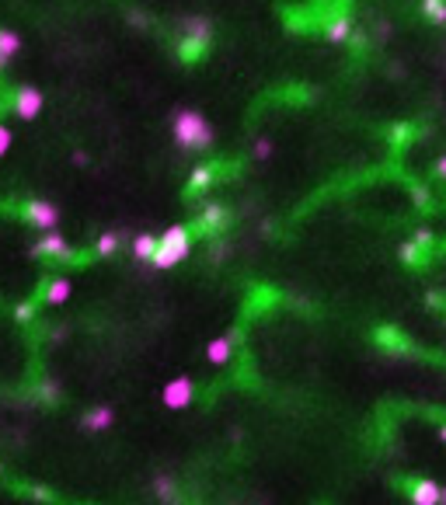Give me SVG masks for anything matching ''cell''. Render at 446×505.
Wrapping results in <instances>:
<instances>
[{
	"label": "cell",
	"mask_w": 446,
	"mask_h": 505,
	"mask_svg": "<svg viewBox=\"0 0 446 505\" xmlns=\"http://www.w3.org/2000/svg\"><path fill=\"white\" fill-rule=\"evenodd\" d=\"M175 143L182 150H206V147H213V126L206 122L202 111H195V108L175 111Z\"/></svg>",
	"instance_id": "cell-1"
},
{
	"label": "cell",
	"mask_w": 446,
	"mask_h": 505,
	"mask_svg": "<svg viewBox=\"0 0 446 505\" xmlns=\"http://www.w3.org/2000/svg\"><path fill=\"white\" fill-rule=\"evenodd\" d=\"M182 32H185L182 49H185L189 60H195V56H199V52L213 42V21H206V18H185Z\"/></svg>",
	"instance_id": "cell-2"
},
{
	"label": "cell",
	"mask_w": 446,
	"mask_h": 505,
	"mask_svg": "<svg viewBox=\"0 0 446 505\" xmlns=\"http://www.w3.org/2000/svg\"><path fill=\"white\" fill-rule=\"evenodd\" d=\"M192 394H195V387H192V380H189V376H175V380H167V383H164V390H160L164 405L171 408V411L189 408V405H192Z\"/></svg>",
	"instance_id": "cell-3"
},
{
	"label": "cell",
	"mask_w": 446,
	"mask_h": 505,
	"mask_svg": "<svg viewBox=\"0 0 446 505\" xmlns=\"http://www.w3.org/2000/svg\"><path fill=\"white\" fill-rule=\"evenodd\" d=\"M25 216H28L32 227H39V230H52L56 223H60V209H56L52 202H45V199H32L25 206Z\"/></svg>",
	"instance_id": "cell-4"
},
{
	"label": "cell",
	"mask_w": 446,
	"mask_h": 505,
	"mask_svg": "<svg viewBox=\"0 0 446 505\" xmlns=\"http://www.w3.org/2000/svg\"><path fill=\"white\" fill-rule=\"evenodd\" d=\"M42 105H45V94H42L39 87H32V84L18 87V94H14V111H18V119H35L39 111H42Z\"/></svg>",
	"instance_id": "cell-5"
},
{
	"label": "cell",
	"mask_w": 446,
	"mask_h": 505,
	"mask_svg": "<svg viewBox=\"0 0 446 505\" xmlns=\"http://www.w3.org/2000/svg\"><path fill=\"white\" fill-rule=\"evenodd\" d=\"M206 359L213 366H227L234 359V339L231 334H216V339H209L206 342Z\"/></svg>",
	"instance_id": "cell-6"
},
{
	"label": "cell",
	"mask_w": 446,
	"mask_h": 505,
	"mask_svg": "<svg viewBox=\"0 0 446 505\" xmlns=\"http://www.w3.org/2000/svg\"><path fill=\"white\" fill-rule=\"evenodd\" d=\"M35 255H42V258H70V248H67L63 234H56V227H52V230H45V234L39 237Z\"/></svg>",
	"instance_id": "cell-7"
},
{
	"label": "cell",
	"mask_w": 446,
	"mask_h": 505,
	"mask_svg": "<svg viewBox=\"0 0 446 505\" xmlns=\"http://www.w3.org/2000/svg\"><path fill=\"white\" fill-rule=\"evenodd\" d=\"M157 244H164V248L178 251L182 258H189V251H192V234H189V227H167V230L157 237Z\"/></svg>",
	"instance_id": "cell-8"
},
{
	"label": "cell",
	"mask_w": 446,
	"mask_h": 505,
	"mask_svg": "<svg viewBox=\"0 0 446 505\" xmlns=\"http://www.w3.org/2000/svg\"><path fill=\"white\" fill-rule=\"evenodd\" d=\"M408 498H412L415 505H439V484H436V481H429V477H422V481H415V484H412Z\"/></svg>",
	"instance_id": "cell-9"
},
{
	"label": "cell",
	"mask_w": 446,
	"mask_h": 505,
	"mask_svg": "<svg viewBox=\"0 0 446 505\" xmlns=\"http://www.w3.org/2000/svg\"><path fill=\"white\" fill-rule=\"evenodd\" d=\"M70 293H74V286H70V279H52V283L45 286V293H42V303H49V307H60V303H67L70 300Z\"/></svg>",
	"instance_id": "cell-10"
},
{
	"label": "cell",
	"mask_w": 446,
	"mask_h": 505,
	"mask_svg": "<svg viewBox=\"0 0 446 505\" xmlns=\"http://www.w3.org/2000/svg\"><path fill=\"white\" fill-rule=\"evenodd\" d=\"M81 422H84V429L98 432V429H108L111 422H116V411H111V408H91Z\"/></svg>",
	"instance_id": "cell-11"
},
{
	"label": "cell",
	"mask_w": 446,
	"mask_h": 505,
	"mask_svg": "<svg viewBox=\"0 0 446 505\" xmlns=\"http://www.w3.org/2000/svg\"><path fill=\"white\" fill-rule=\"evenodd\" d=\"M223 216H227V213H223V206L209 202V206L199 213V227H202V230H220V227H223Z\"/></svg>",
	"instance_id": "cell-12"
},
{
	"label": "cell",
	"mask_w": 446,
	"mask_h": 505,
	"mask_svg": "<svg viewBox=\"0 0 446 505\" xmlns=\"http://www.w3.org/2000/svg\"><path fill=\"white\" fill-rule=\"evenodd\" d=\"M153 498H157V502H178V488H175V481H171V477H164V474H157V477H153Z\"/></svg>",
	"instance_id": "cell-13"
},
{
	"label": "cell",
	"mask_w": 446,
	"mask_h": 505,
	"mask_svg": "<svg viewBox=\"0 0 446 505\" xmlns=\"http://www.w3.org/2000/svg\"><path fill=\"white\" fill-rule=\"evenodd\" d=\"M133 258H140V261H150L153 258V251H157V237L153 234H140L136 241H133Z\"/></svg>",
	"instance_id": "cell-14"
},
{
	"label": "cell",
	"mask_w": 446,
	"mask_h": 505,
	"mask_svg": "<svg viewBox=\"0 0 446 505\" xmlns=\"http://www.w3.org/2000/svg\"><path fill=\"white\" fill-rule=\"evenodd\" d=\"M21 52V35L18 32H11V28H0V56H18Z\"/></svg>",
	"instance_id": "cell-15"
},
{
	"label": "cell",
	"mask_w": 446,
	"mask_h": 505,
	"mask_svg": "<svg viewBox=\"0 0 446 505\" xmlns=\"http://www.w3.org/2000/svg\"><path fill=\"white\" fill-rule=\"evenodd\" d=\"M213 178H216V175H213V167H209V164H199L195 171H192V178H189V189H192V192L209 189V185H213Z\"/></svg>",
	"instance_id": "cell-16"
},
{
	"label": "cell",
	"mask_w": 446,
	"mask_h": 505,
	"mask_svg": "<svg viewBox=\"0 0 446 505\" xmlns=\"http://www.w3.org/2000/svg\"><path fill=\"white\" fill-rule=\"evenodd\" d=\"M349 35H352V21L349 18H339V21L328 25V39L331 42H349Z\"/></svg>",
	"instance_id": "cell-17"
},
{
	"label": "cell",
	"mask_w": 446,
	"mask_h": 505,
	"mask_svg": "<svg viewBox=\"0 0 446 505\" xmlns=\"http://www.w3.org/2000/svg\"><path fill=\"white\" fill-rule=\"evenodd\" d=\"M94 251H98L101 258L116 255V251H119V234H101V237H98V244H94Z\"/></svg>",
	"instance_id": "cell-18"
},
{
	"label": "cell",
	"mask_w": 446,
	"mask_h": 505,
	"mask_svg": "<svg viewBox=\"0 0 446 505\" xmlns=\"http://www.w3.org/2000/svg\"><path fill=\"white\" fill-rule=\"evenodd\" d=\"M425 14L432 18V21H439V25H446V0H425Z\"/></svg>",
	"instance_id": "cell-19"
},
{
	"label": "cell",
	"mask_w": 446,
	"mask_h": 505,
	"mask_svg": "<svg viewBox=\"0 0 446 505\" xmlns=\"http://www.w3.org/2000/svg\"><path fill=\"white\" fill-rule=\"evenodd\" d=\"M11 143H14V136H11V129H8V126H0V157H4V153L11 150Z\"/></svg>",
	"instance_id": "cell-20"
},
{
	"label": "cell",
	"mask_w": 446,
	"mask_h": 505,
	"mask_svg": "<svg viewBox=\"0 0 446 505\" xmlns=\"http://www.w3.org/2000/svg\"><path fill=\"white\" fill-rule=\"evenodd\" d=\"M268 153H272V140H265V136L255 140V157L262 160V157H268Z\"/></svg>",
	"instance_id": "cell-21"
},
{
	"label": "cell",
	"mask_w": 446,
	"mask_h": 505,
	"mask_svg": "<svg viewBox=\"0 0 446 505\" xmlns=\"http://www.w3.org/2000/svg\"><path fill=\"white\" fill-rule=\"evenodd\" d=\"M32 314H35V307H32V303H21V307L14 310V317H18V321H32Z\"/></svg>",
	"instance_id": "cell-22"
},
{
	"label": "cell",
	"mask_w": 446,
	"mask_h": 505,
	"mask_svg": "<svg viewBox=\"0 0 446 505\" xmlns=\"http://www.w3.org/2000/svg\"><path fill=\"white\" fill-rule=\"evenodd\" d=\"M415 251H418V244H401V251H398V255H401L405 261H415Z\"/></svg>",
	"instance_id": "cell-23"
},
{
	"label": "cell",
	"mask_w": 446,
	"mask_h": 505,
	"mask_svg": "<svg viewBox=\"0 0 446 505\" xmlns=\"http://www.w3.org/2000/svg\"><path fill=\"white\" fill-rule=\"evenodd\" d=\"M436 175H439V178H446V157H439V160H436Z\"/></svg>",
	"instance_id": "cell-24"
},
{
	"label": "cell",
	"mask_w": 446,
	"mask_h": 505,
	"mask_svg": "<svg viewBox=\"0 0 446 505\" xmlns=\"http://www.w3.org/2000/svg\"><path fill=\"white\" fill-rule=\"evenodd\" d=\"M439 505H446V484H439Z\"/></svg>",
	"instance_id": "cell-25"
},
{
	"label": "cell",
	"mask_w": 446,
	"mask_h": 505,
	"mask_svg": "<svg viewBox=\"0 0 446 505\" xmlns=\"http://www.w3.org/2000/svg\"><path fill=\"white\" fill-rule=\"evenodd\" d=\"M8 67V56H0V70H4Z\"/></svg>",
	"instance_id": "cell-26"
},
{
	"label": "cell",
	"mask_w": 446,
	"mask_h": 505,
	"mask_svg": "<svg viewBox=\"0 0 446 505\" xmlns=\"http://www.w3.org/2000/svg\"><path fill=\"white\" fill-rule=\"evenodd\" d=\"M439 436H443V442H446V425H443V429H439Z\"/></svg>",
	"instance_id": "cell-27"
}]
</instances>
